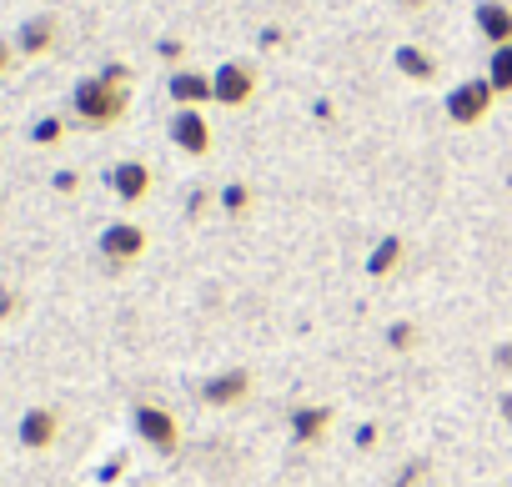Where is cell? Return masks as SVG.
<instances>
[{
    "mask_svg": "<svg viewBox=\"0 0 512 487\" xmlns=\"http://www.w3.org/2000/svg\"><path fill=\"white\" fill-rule=\"evenodd\" d=\"M402 262H407V236L392 231V236H377V247L367 252V267H362V272H367L372 282H387V277L402 272Z\"/></svg>",
    "mask_w": 512,
    "mask_h": 487,
    "instance_id": "13",
    "label": "cell"
},
{
    "mask_svg": "<svg viewBox=\"0 0 512 487\" xmlns=\"http://www.w3.org/2000/svg\"><path fill=\"white\" fill-rule=\"evenodd\" d=\"M472 26H477V36H482L492 51H497V46H512V6H507V0H477Z\"/></svg>",
    "mask_w": 512,
    "mask_h": 487,
    "instance_id": "11",
    "label": "cell"
},
{
    "mask_svg": "<svg viewBox=\"0 0 512 487\" xmlns=\"http://www.w3.org/2000/svg\"><path fill=\"white\" fill-rule=\"evenodd\" d=\"M71 111H76L81 126L101 131V126H116V121L131 111V91L116 86V81H106V76L96 71V76L76 81V91H71Z\"/></svg>",
    "mask_w": 512,
    "mask_h": 487,
    "instance_id": "1",
    "label": "cell"
},
{
    "mask_svg": "<svg viewBox=\"0 0 512 487\" xmlns=\"http://www.w3.org/2000/svg\"><path fill=\"white\" fill-rule=\"evenodd\" d=\"M427 0H397V11H422Z\"/></svg>",
    "mask_w": 512,
    "mask_h": 487,
    "instance_id": "30",
    "label": "cell"
},
{
    "mask_svg": "<svg viewBox=\"0 0 512 487\" xmlns=\"http://www.w3.org/2000/svg\"><path fill=\"white\" fill-rule=\"evenodd\" d=\"M492 101H497V91L487 86V76H472V81H457V86L447 91L442 111H447L452 126H482L487 111H492Z\"/></svg>",
    "mask_w": 512,
    "mask_h": 487,
    "instance_id": "3",
    "label": "cell"
},
{
    "mask_svg": "<svg viewBox=\"0 0 512 487\" xmlns=\"http://www.w3.org/2000/svg\"><path fill=\"white\" fill-rule=\"evenodd\" d=\"M56 437H61V412L56 407H26L21 412V422H16V442L26 447V452H51L56 447Z\"/></svg>",
    "mask_w": 512,
    "mask_h": 487,
    "instance_id": "9",
    "label": "cell"
},
{
    "mask_svg": "<svg viewBox=\"0 0 512 487\" xmlns=\"http://www.w3.org/2000/svg\"><path fill=\"white\" fill-rule=\"evenodd\" d=\"M51 186H56L61 196H71V191H81V176H76V171H56V176H51Z\"/></svg>",
    "mask_w": 512,
    "mask_h": 487,
    "instance_id": "23",
    "label": "cell"
},
{
    "mask_svg": "<svg viewBox=\"0 0 512 487\" xmlns=\"http://www.w3.org/2000/svg\"><path fill=\"white\" fill-rule=\"evenodd\" d=\"M487 86H492L497 96H512V46H497V51L487 56Z\"/></svg>",
    "mask_w": 512,
    "mask_h": 487,
    "instance_id": "16",
    "label": "cell"
},
{
    "mask_svg": "<svg viewBox=\"0 0 512 487\" xmlns=\"http://www.w3.org/2000/svg\"><path fill=\"white\" fill-rule=\"evenodd\" d=\"M332 422H337V412L327 402H297L287 412V432H292L297 447H322L327 432H332Z\"/></svg>",
    "mask_w": 512,
    "mask_h": 487,
    "instance_id": "6",
    "label": "cell"
},
{
    "mask_svg": "<svg viewBox=\"0 0 512 487\" xmlns=\"http://www.w3.org/2000/svg\"><path fill=\"white\" fill-rule=\"evenodd\" d=\"M11 56H16V46H11V41H0V76L11 71Z\"/></svg>",
    "mask_w": 512,
    "mask_h": 487,
    "instance_id": "27",
    "label": "cell"
},
{
    "mask_svg": "<svg viewBox=\"0 0 512 487\" xmlns=\"http://www.w3.org/2000/svg\"><path fill=\"white\" fill-rule=\"evenodd\" d=\"M497 412H502V422L512 427V392H502V397H497Z\"/></svg>",
    "mask_w": 512,
    "mask_h": 487,
    "instance_id": "28",
    "label": "cell"
},
{
    "mask_svg": "<svg viewBox=\"0 0 512 487\" xmlns=\"http://www.w3.org/2000/svg\"><path fill=\"white\" fill-rule=\"evenodd\" d=\"M166 96L176 101V111H201L206 101H216L211 71H196V66H176V71H171V81H166Z\"/></svg>",
    "mask_w": 512,
    "mask_h": 487,
    "instance_id": "10",
    "label": "cell"
},
{
    "mask_svg": "<svg viewBox=\"0 0 512 487\" xmlns=\"http://www.w3.org/2000/svg\"><path fill=\"white\" fill-rule=\"evenodd\" d=\"M131 432H136L156 457H176V452H181V422H176V412L161 407V402H136V407H131Z\"/></svg>",
    "mask_w": 512,
    "mask_h": 487,
    "instance_id": "2",
    "label": "cell"
},
{
    "mask_svg": "<svg viewBox=\"0 0 512 487\" xmlns=\"http://www.w3.org/2000/svg\"><path fill=\"white\" fill-rule=\"evenodd\" d=\"M171 146L181 156H206L211 151V121L201 111H176L171 116Z\"/></svg>",
    "mask_w": 512,
    "mask_h": 487,
    "instance_id": "12",
    "label": "cell"
},
{
    "mask_svg": "<svg viewBox=\"0 0 512 487\" xmlns=\"http://www.w3.org/2000/svg\"><path fill=\"white\" fill-rule=\"evenodd\" d=\"M156 56H161V61H171V66H176V61H181V56H186V46H181V41H176V36H166V41H161V46H156Z\"/></svg>",
    "mask_w": 512,
    "mask_h": 487,
    "instance_id": "22",
    "label": "cell"
},
{
    "mask_svg": "<svg viewBox=\"0 0 512 487\" xmlns=\"http://www.w3.org/2000/svg\"><path fill=\"white\" fill-rule=\"evenodd\" d=\"M282 41H287V36H282L277 26H267V31H262V46H282Z\"/></svg>",
    "mask_w": 512,
    "mask_h": 487,
    "instance_id": "29",
    "label": "cell"
},
{
    "mask_svg": "<svg viewBox=\"0 0 512 487\" xmlns=\"http://www.w3.org/2000/svg\"><path fill=\"white\" fill-rule=\"evenodd\" d=\"M216 201H221L226 216H246V211H251V186H246V181H231V186L216 191Z\"/></svg>",
    "mask_w": 512,
    "mask_h": 487,
    "instance_id": "17",
    "label": "cell"
},
{
    "mask_svg": "<svg viewBox=\"0 0 512 487\" xmlns=\"http://www.w3.org/2000/svg\"><path fill=\"white\" fill-rule=\"evenodd\" d=\"M101 262L111 267V272H126V267H136L141 257H146V226H136V221H111L106 231H101Z\"/></svg>",
    "mask_w": 512,
    "mask_h": 487,
    "instance_id": "4",
    "label": "cell"
},
{
    "mask_svg": "<svg viewBox=\"0 0 512 487\" xmlns=\"http://www.w3.org/2000/svg\"><path fill=\"white\" fill-rule=\"evenodd\" d=\"M16 312H21V297H16L11 287H0V322H11Z\"/></svg>",
    "mask_w": 512,
    "mask_h": 487,
    "instance_id": "21",
    "label": "cell"
},
{
    "mask_svg": "<svg viewBox=\"0 0 512 487\" xmlns=\"http://www.w3.org/2000/svg\"><path fill=\"white\" fill-rule=\"evenodd\" d=\"M392 66H397V76H407V81H417V86L437 81V56L422 51V46H397V51H392Z\"/></svg>",
    "mask_w": 512,
    "mask_h": 487,
    "instance_id": "15",
    "label": "cell"
},
{
    "mask_svg": "<svg viewBox=\"0 0 512 487\" xmlns=\"http://www.w3.org/2000/svg\"><path fill=\"white\" fill-rule=\"evenodd\" d=\"M427 472H432V462H427V457H417V462L402 472V482H392V487H422V477H427Z\"/></svg>",
    "mask_w": 512,
    "mask_h": 487,
    "instance_id": "20",
    "label": "cell"
},
{
    "mask_svg": "<svg viewBox=\"0 0 512 487\" xmlns=\"http://www.w3.org/2000/svg\"><path fill=\"white\" fill-rule=\"evenodd\" d=\"M56 36H61L56 16H31L16 31V56H46V51H56Z\"/></svg>",
    "mask_w": 512,
    "mask_h": 487,
    "instance_id": "14",
    "label": "cell"
},
{
    "mask_svg": "<svg viewBox=\"0 0 512 487\" xmlns=\"http://www.w3.org/2000/svg\"><path fill=\"white\" fill-rule=\"evenodd\" d=\"M196 397H201L206 407H241V402L251 397V372H246V367H221V372H211V377L196 387Z\"/></svg>",
    "mask_w": 512,
    "mask_h": 487,
    "instance_id": "8",
    "label": "cell"
},
{
    "mask_svg": "<svg viewBox=\"0 0 512 487\" xmlns=\"http://www.w3.org/2000/svg\"><path fill=\"white\" fill-rule=\"evenodd\" d=\"M101 76H106V81H116V86H131V66H121V61L101 66Z\"/></svg>",
    "mask_w": 512,
    "mask_h": 487,
    "instance_id": "25",
    "label": "cell"
},
{
    "mask_svg": "<svg viewBox=\"0 0 512 487\" xmlns=\"http://www.w3.org/2000/svg\"><path fill=\"white\" fill-rule=\"evenodd\" d=\"M106 186H111V196H116L121 206H141V201L151 196V186H156V171L131 156V161H116V166H111Z\"/></svg>",
    "mask_w": 512,
    "mask_h": 487,
    "instance_id": "7",
    "label": "cell"
},
{
    "mask_svg": "<svg viewBox=\"0 0 512 487\" xmlns=\"http://www.w3.org/2000/svg\"><path fill=\"white\" fill-rule=\"evenodd\" d=\"M31 141H36V146H61V141H66V121H61V116H41V121L31 126Z\"/></svg>",
    "mask_w": 512,
    "mask_h": 487,
    "instance_id": "18",
    "label": "cell"
},
{
    "mask_svg": "<svg viewBox=\"0 0 512 487\" xmlns=\"http://www.w3.org/2000/svg\"><path fill=\"white\" fill-rule=\"evenodd\" d=\"M211 86H216V106L241 111V106L256 96V66H251V61H221V66L211 71Z\"/></svg>",
    "mask_w": 512,
    "mask_h": 487,
    "instance_id": "5",
    "label": "cell"
},
{
    "mask_svg": "<svg viewBox=\"0 0 512 487\" xmlns=\"http://www.w3.org/2000/svg\"><path fill=\"white\" fill-rule=\"evenodd\" d=\"M492 367H497V372H512V342H497V347H492Z\"/></svg>",
    "mask_w": 512,
    "mask_h": 487,
    "instance_id": "26",
    "label": "cell"
},
{
    "mask_svg": "<svg viewBox=\"0 0 512 487\" xmlns=\"http://www.w3.org/2000/svg\"><path fill=\"white\" fill-rule=\"evenodd\" d=\"M211 196H216V191H206V186H196V191H191V201H186V216H201V211L211 206Z\"/></svg>",
    "mask_w": 512,
    "mask_h": 487,
    "instance_id": "24",
    "label": "cell"
},
{
    "mask_svg": "<svg viewBox=\"0 0 512 487\" xmlns=\"http://www.w3.org/2000/svg\"><path fill=\"white\" fill-rule=\"evenodd\" d=\"M417 342H422V327H417V322H392V327H387V347H392V352H412Z\"/></svg>",
    "mask_w": 512,
    "mask_h": 487,
    "instance_id": "19",
    "label": "cell"
}]
</instances>
